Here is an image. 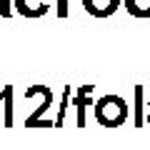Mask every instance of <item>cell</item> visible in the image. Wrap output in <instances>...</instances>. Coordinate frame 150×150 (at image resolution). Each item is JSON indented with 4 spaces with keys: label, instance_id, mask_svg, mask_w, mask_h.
<instances>
[{
    "label": "cell",
    "instance_id": "3",
    "mask_svg": "<svg viewBox=\"0 0 150 150\" xmlns=\"http://www.w3.org/2000/svg\"><path fill=\"white\" fill-rule=\"evenodd\" d=\"M93 93H95V85H78L73 93V100H70V105L75 108V112H78V128H85V120H88V108L95 105V100H93Z\"/></svg>",
    "mask_w": 150,
    "mask_h": 150
},
{
    "label": "cell",
    "instance_id": "10",
    "mask_svg": "<svg viewBox=\"0 0 150 150\" xmlns=\"http://www.w3.org/2000/svg\"><path fill=\"white\" fill-rule=\"evenodd\" d=\"M13 15V0H0V18Z\"/></svg>",
    "mask_w": 150,
    "mask_h": 150
},
{
    "label": "cell",
    "instance_id": "5",
    "mask_svg": "<svg viewBox=\"0 0 150 150\" xmlns=\"http://www.w3.org/2000/svg\"><path fill=\"white\" fill-rule=\"evenodd\" d=\"M13 10L20 13L23 18L35 20V18H43L48 13V5H45L43 0H13Z\"/></svg>",
    "mask_w": 150,
    "mask_h": 150
},
{
    "label": "cell",
    "instance_id": "8",
    "mask_svg": "<svg viewBox=\"0 0 150 150\" xmlns=\"http://www.w3.org/2000/svg\"><path fill=\"white\" fill-rule=\"evenodd\" d=\"M123 5L138 20H148L150 18V0H123Z\"/></svg>",
    "mask_w": 150,
    "mask_h": 150
},
{
    "label": "cell",
    "instance_id": "1",
    "mask_svg": "<svg viewBox=\"0 0 150 150\" xmlns=\"http://www.w3.org/2000/svg\"><path fill=\"white\" fill-rule=\"evenodd\" d=\"M93 112H95V120L103 128H120V125L128 120V115H130V105L125 103L123 95L108 93V95H100L95 100Z\"/></svg>",
    "mask_w": 150,
    "mask_h": 150
},
{
    "label": "cell",
    "instance_id": "9",
    "mask_svg": "<svg viewBox=\"0 0 150 150\" xmlns=\"http://www.w3.org/2000/svg\"><path fill=\"white\" fill-rule=\"evenodd\" d=\"M73 93H75V88H73V85H65L63 100H60V110H58V115H55V128H60V125L65 123V110H68L70 100H73Z\"/></svg>",
    "mask_w": 150,
    "mask_h": 150
},
{
    "label": "cell",
    "instance_id": "2",
    "mask_svg": "<svg viewBox=\"0 0 150 150\" xmlns=\"http://www.w3.org/2000/svg\"><path fill=\"white\" fill-rule=\"evenodd\" d=\"M33 98H40V105L43 108H35L25 118V128H38V123L43 120V115L48 112V108L53 105V90L48 85H30L25 90V100H33Z\"/></svg>",
    "mask_w": 150,
    "mask_h": 150
},
{
    "label": "cell",
    "instance_id": "4",
    "mask_svg": "<svg viewBox=\"0 0 150 150\" xmlns=\"http://www.w3.org/2000/svg\"><path fill=\"white\" fill-rule=\"evenodd\" d=\"M120 3H123V0H83V8H85L88 15L103 20V18L115 15L118 8H120Z\"/></svg>",
    "mask_w": 150,
    "mask_h": 150
},
{
    "label": "cell",
    "instance_id": "12",
    "mask_svg": "<svg viewBox=\"0 0 150 150\" xmlns=\"http://www.w3.org/2000/svg\"><path fill=\"white\" fill-rule=\"evenodd\" d=\"M148 105H150V100H148ZM145 123L150 125V112H148V115H145Z\"/></svg>",
    "mask_w": 150,
    "mask_h": 150
},
{
    "label": "cell",
    "instance_id": "7",
    "mask_svg": "<svg viewBox=\"0 0 150 150\" xmlns=\"http://www.w3.org/2000/svg\"><path fill=\"white\" fill-rule=\"evenodd\" d=\"M133 95H135V105H133V120L135 128H143L145 125V98H143V85H133Z\"/></svg>",
    "mask_w": 150,
    "mask_h": 150
},
{
    "label": "cell",
    "instance_id": "6",
    "mask_svg": "<svg viewBox=\"0 0 150 150\" xmlns=\"http://www.w3.org/2000/svg\"><path fill=\"white\" fill-rule=\"evenodd\" d=\"M13 98H15V88H13V85H5L3 90H0V103H3V125H5V128H13V123H15V103H13Z\"/></svg>",
    "mask_w": 150,
    "mask_h": 150
},
{
    "label": "cell",
    "instance_id": "11",
    "mask_svg": "<svg viewBox=\"0 0 150 150\" xmlns=\"http://www.w3.org/2000/svg\"><path fill=\"white\" fill-rule=\"evenodd\" d=\"M68 0H58V18H68Z\"/></svg>",
    "mask_w": 150,
    "mask_h": 150
}]
</instances>
